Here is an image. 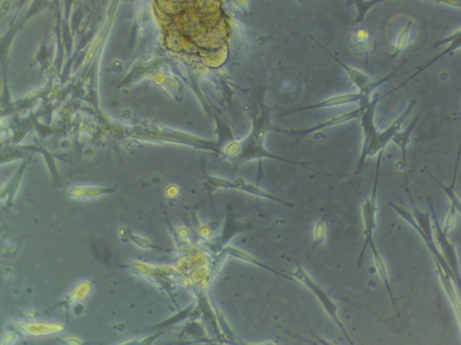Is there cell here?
<instances>
[{"label": "cell", "mask_w": 461, "mask_h": 345, "mask_svg": "<svg viewBox=\"0 0 461 345\" xmlns=\"http://www.w3.org/2000/svg\"><path fill=\"white\" fill-rule=\"evenodd\" d=\"M292 276H294V279L299 280L300 283H302L303 286H305L309 291L313 292L314 296H316L317 300L322 304L323 309H325V311L328 313L329 317L332 318V320L336 324L338 329H339L341 332L343 333V335L345 336L347 340L353 344V342H352L348 333H347L345 326H344V324L341 321L339 314H338L336 304H335L334 300H332V298L329 296L328 292L321 287L313 278L309 276L308 271H306L299 263H297L296 266H294Z\"/></svg>", "instance_id": "cell-1"}, {"label": "cell", "mask_w": 461, "mask_h": 345, "mask_svg": "<svg viewBox=\"0 0 461 345\" xmlns=\"http://www.w3.org/2000/svg\"><path fill=\"white\" fill-rule=\"evenodd\" d=\"M380 157H379L378 159V170H376L374 187H373L372 194H370L369 197H367L366 200H365L363 206L365 241L363 250H361L360 256H358V264L360 267L361 266V263L363 261L364 254L366 253L367 247H369L370 243L374 241H373V236H374L376 230V213H378V183L379 166H380Z\"/></svg>", "instance_id": "cell-2"}, {"label": "cell", "mask_w": 461, "mask_h": 345, "mask_svg": "<svg viewBox=\"0 0 461 345\" xmlns=\"http://www.w3.org/2000/svg\"><path fill=\"white\" fill-rule=\"evenodd\" d=\"M430 210L431 221L433 222L434 230H436V236L438 244H439L440 249H442V256H444L446 261H447L449 267H451L452 273L455 276V285L460 289L461 292V276L460 271L459 258H458L456 248L453 243L448 239V234H446L442 226L438 221L437 213L434 209L433 201H430Z\"/></svg>", "instance_id": "cell-3"}, {"label": "cell", "mask_w": 461, "mask_h": 345, "mask_svg": "<svg viewBox=\"0 0 461 345\" xmlns=\"http://www.w3.org/2000/svg\"><path fill=\"white\" fill-rule=\"evenodd\" d=\"M416 103L417 102L414 100L408 104L407 109H405L402 115L394 122L392 126H391L389 130L385 131L383 134H381V135L372 143V147L367 151L366 155L376 154V152L380 151L386 147L387 143L389 142V140H393L396 134L399 133L403 122H404L407 117L409 116L410 113L413 112L414 105H416Z\"/></svg>", "instance_id": "cell-4"}, {"label": "cell", "mask_w": 461, "mask_h": 345, "mask_svg": "<svg viewBox=\"0 0 461 345\" xmlns=\"http://www.w3.org/2000/svg\"><path fill=\"white\" fill-rule=\"evenodd\" d=\"M215 186L219 187V188L237 189L239 191L247 192V194L255 195L256 197L268 199V200L276 201V203L285 204V205L288 206H292L291 203L282 200V199L278 197V196H276L275 194H271L270 192L264 191V190L259 189V187L245 183L244 181H235V182H229V181L224 180L217 181V183H215Z\"/></svg>", "instance_id": "cell-5"}, {"label": "cell", "mask_w": 461, "mask_h": 345, "mask_svg": "<svg viewBox=\"0 0 461 345\" xmlns=\"http://www.w3.org/2000/svg\"><path fill=\"white\" fill-rule=\"evenodd\" d=\"M449 43V45L447 48L444 49L442 52V54L437 55V56L431 58V60L427 61L424 65L421 67V68H419L418 69L416 70V73L412 76V77H410L408 78V80L404 83H402L400 86H399L398 89H401L404 85L408 83V82L411 81L413 80L414 78H416L417 75L421 74L424 70L426 69H428L429 67L433 65V64L436 63L437 60H439L440 58H442L445 56V55L451 54V52H453L454 51H456V49L461 48V30L458 32V33L454 34L453 35H451L449 38H445V39L440 40L439 42H437L436 45H433V47H437V46H442L443 45H447Z\"/></svg>", "instance_id": "cell-6"}, {"label": "cell", "mask_w": 461, "mask_h": 345, "mask_svg": "<svg viewBox=\"0 0 461 345\" xmlns=\"http://www.w3.org/2000/svg\"><path fill=\"white\" fill-rule=\"evenodd\" d=\"M437 274L440 277V282H442L443 289L447 294L449 301L452 308H453L455 314H456L458 322H459L461 329V303L458 296L456 289H455L453 286V280H452L451 277L449 276L447 273H445L444 270L440 265L436 262Z\"/></svg>", "instance_id": "cell-7"}, {"label": "cell", "mask_w": 461, "mask_h": 345, "mask_svg": "<svg viewBox=\"0 0 461 345\" xmlns=\"http://www.w3.org/2000/svg\"><path fill=\"white\" fill-rule=\"evenodd\" d=\"M369 247L372 251L373 259H374L376 271H378V276L380 277L382 282L384 283L385 287L387 289L391 303L393 304V306L395 307L396 309H398V305H396L395 296H394L392 288H391L389 273H387V266L386 264H385L383 257H382L380 253H379V251L378 250V248H376L374 241L370 243Z\"/></svg>", "instance_id": "cell-8"}, {"label": "cell", "mask_w": 461, "mask_h": 345, "mask_svg": "<svg viewBox=\"0 0 461 345\" xmlns=\"http://www.w3.org/2000/svg\"><path fill=\"white\" fill-rule=\"evenodd\" d=\"M419 117L417 116L416 119L414 120L409 126L407 127V130L403 131V133H398L396 134L395 137L393 138V142L396 143V145L400 148L402 153V159H403V168L405 172V186H407L408 177H407V151L408 145L410 144L411 142V135H412L414 129L416 126L417 122H418Z\"/></svg>", "instance_id": "cell-9"}, {"label": "cell", "mask_w": 461, "mask_h": 345, "mask_svg": "<svg viewBox=\"0 0 461 345\" xmlns=\"http://www.w3.org/2000/svg\"><path fill=\"white\" fill-rule=\"evenodd\" d=\"M428 174L430 175V177L433 178L434 181H436L438 186L443 190V192H445L449 200H451V205L453 206L455 209L457 210V212H459L461 215V201L460 199L458 197L456 192H455L454 187H451V186H446L445 184L440 182L436 175L431 174L430 171H428Z\"/></svg>", "instance_id": "cell-10"}, {"label": "cell", "mask_w": 461, "mask_h": 345, "mask_svg": "<svg viewBox=\"0 0 461 345\" xmlns=\"http://www.w3.org/2000/svg\"><path fill=\"white\" fill-rule=\"evenodd\" d=\"M412 25V22H408L407 26H405V27L400 32V34H398V41H396V49L391 58L398 57V55L401 54L402 52L404 51L405 47H407L408 41H409Z\"/></svg>", "instance_id": "cell-11"}, {"label": "cell", "mask_w": 461, "mask_h": 345, "mask_svg": "<svg viewBox=\"0 0 461 345\" xmlns=\"http://www.w3.org/2000/svg\"><path fill=\"white\" fill-rule=\"evenodd\" d=\"M314 248L320 247L325 241L326 224L325 219H317L314 225Z\"/></svg>", "instance_id": "cell-12"}, {"label": "cell", "mask_w": 461, "mask_h": 345, "mask_svg": "<svg viewBox=\"0 0 461 345\" xmlns=\"http://www.w3.org/2000/svg\"><path fill=\"white\" fill-rule=\"evenodd\" d=\"M456 213L457 210L451 205V210H449V214L447 216V219H446L444 227H443V231H444L446 234H449V231L453 229L455 221H456Z\"/></svg>", "instance_id": "cell-13"}, {"label": "cell", "mask_w": 461, "mask_h": 345, "mask_svg": "<svg viewBox=\"0 0 461 345\" xmlns=\"http://www.w3.org/2000/svg\"><path fill=\"white\" fill-rule=\"evenodd\" d=\"M460 155H461V140H460V145L459 148V151H458V157H457V162H460Z\"/></svg>", "instance_id": "cell-14"}, {"label": "cell", "mask_w": 461, "mask_h": 345, "mask_svg": "<svg viewBox=\"0 0 461 345\" xmlns=\"http://www.w3.org/2000/svg\"><path fill=\"white\" fill-rule=\"evenodd\" d=\"M459 166H460V162H456V166H456V168H455L454 172H458V169H459Z\"/></svg>", "instance_id": "cell-15"}, {"label": "cell", "mask_w": 461, "mask_h": 345, "mask_svg": "<svg viewBox=\"0 0 461 345\" xmlns=\"http://www.w3.org/2000/svg\"><path fill=\"white\" fill-rule=\"evenodd\" d=\"M457 174H458V172H454V175H453V177H454V178H456V177H457Z\"/></svg>", "instance_id": "cell-16"}]
</instances>
